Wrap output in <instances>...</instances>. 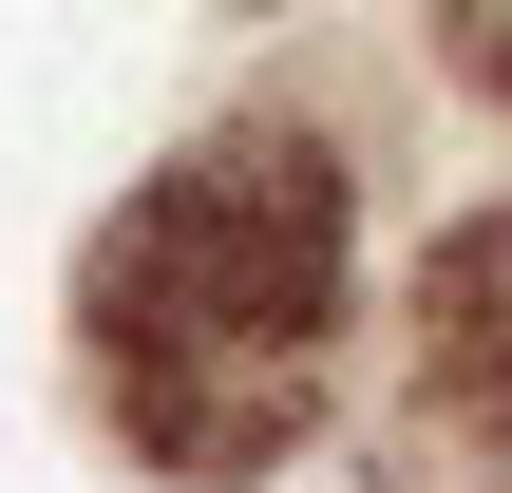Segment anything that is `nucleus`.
<instances>
[{"mask_svg": "<svg viewBox=\"0 0 512 493\" xmlns=\"http://www.w3.org/2000/svg\"><path fill=\"white\" fill-rule=\"evenodd\" d=\"M323 342H342V171L304 133H209L171 190L114 209L95 361H114V418L152 456L247 475L323 399Z\"/></svg>", "mask_w": 512, "mask_h": 493, "instance_id": "obj_1", "label": "nucleus"}, {"mask_svg": "<svg viewBox=\"0 0 512 493\" xmlns=\"http://www.w3.org/2000/svg\"><path fill=\"white\" fill-rule=\"evenodd\" d=\"M437 342H456V380H475V418L512 437V209L437 266Z\"/></svg>", "mask_w": 512, "mask_h": 493, "instance_id": "obj_2", "label": "nucleus"}, {"mask_svg": "<svg viewBox=\"0 0 512 493\" xmlns=\"http://www.w3.org/2000/svg\"><path fill=\"white\" fill-rule=\"evenodd\" d=\"M456 57H475V76L512 95V0H456Z\"/></svg>", "mask_w": 512, "mask_h": 493, "instance_id": "obj_3", "label": "nucleus"}]
</instances>
